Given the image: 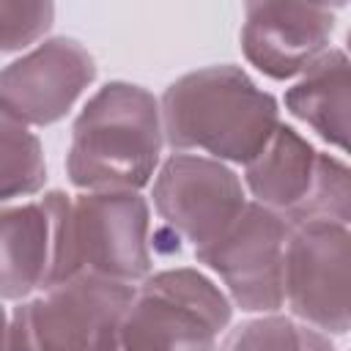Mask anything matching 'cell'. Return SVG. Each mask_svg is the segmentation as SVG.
I'll return each mask as SVG.
<instances>
[{
  "mask_svg": "<svg viewBox=\"0 0 351 351\" xmlns=\"http://www.w3.org/2000/svg\"><path fill=\"white\" fill-rule=\"evenodd\" d=\"M285 104L326 143L346 151L351 112V71L346 52L326 49L285 93Z\"/></svg>",
  "mask_w": 351,
  "mask_h": 351,
  "instance_id": "4fadbf2b",
  "label": "cell"
},
{
  "mask_svg": "<svg viewBox=\"0 0 351 351\" xmlns=\"http://www.w3.org/2000/svg\"><path fill=\"white\" fill-rule=\"evenodd\" d=\"M162 148L156 99L129 82L104 85L80 112L69 148V178L88 192H137Z\"/></svg>",
  "mask_w": 351,
  "mask_h": 351,
  "instance_id": "3957f363",
  "label": "cell"
},
{
  "mask_svg": "<svg viewBox=\"0 0 351 351\" xmlns=\"http://www.w3.org/2000/svg\"><path fill=\"white\" fill-rule=\"evenodd\" d=\"M154 206L173 228L176 239H186L195 250L211 244L241 214L244 195L239 178L219 162L176 154L154 184Z\"/></svg>",
  "mask_w": 351,
  "mask_h": 351,
  "instance_id": "9c48e42d",
  "label": "cell"
},
{
  "mask_svg": "<svg viewBox=\"0 0 351 351\" xmlns=\"http://www.w3.org/2000/svg\"><path fill=\"white\" fill-rule=\"evenodd\" d=\"M44 178L47 165L38 137L0 107V200L33 195L44 186Z\"/></svg>",
  "mask_w": 351,
  "mask_h": 351,
  "instance_id": "5bb4252c",
  "label": "cell"
},
{
  "mask_svg": "<svg viewBox=\"0 0 351 351\" xmlns=\"http://www.w3.org/2000/svg\"><path fill=\"white\" fill-rule=\"evenodd\" d=\"M41 203L52 225L44 288L74 277L129 285L148 274V206L137 192H52Z\"/></svg>",
  "mask_w": 351,
  "mask_h": 351,
  "instance_id": "6da1fadb",
  "label": "cell"
},
{
  "mask_svg": "<svg viewBox=\"0 0 351 351\" xmlns=\"http://www.w3.org/2000/svg\"><path fill=\"white\" fill-rule=\"evenodd\" d=\"M291 225L261 203H244L241 214L211 244L195 250L228 285L233 302L250 313H271L282 304V263Z\"/></svg>",
  "mask_w": 351,
  "mask_h": 351,
  "instance_id": "ba28073f",
  "label": "cell"
},
{
  "mask_svg": "<svg viewBox=\"0 0 351 351\" xmlns=\"http://www.w3.org/2000/svg\"><path fill=\"white\" fill-rule=\"evenodd\" d=\"M219 351H335V346L307 324H296L282 315H266L236 326Z\"/></svg>",
  "mask_w": 351,
  "mask_h": 351,
  "instance_id": "9a60e30c",
  "label": "cell"
},
{
  "mask_svg": "<svg viewBox=\"0 0 351 351\" xmlns=\"http://www.w3.org/2000/svg\"><path fill=\"white\" fill-rule=\"evenodd\" d=\"M247 186L288 225L313 219L348 225V167L318 154L291 126H277L263 151L247 162Z\"/></svg>",
  "mask_w": 351,
  "mask_h": 351,
  "instance_id": "8992f818",
  "label": "cell"
},
{
  "mask_svg": "<svg viewBox=\"0 0 351 351\" xmlns=\"http://www.w3.org/2000/svg\"><path fill=\"white\" fill-rule=\"evenodd\" d=\"M52 252V225L47 206L27 203L0 208V296L22 299L44 288Z\"/></svg>",
  "mask_w": 351,
  "mask_h": 351,
  "instance_id": "7c38bea8",
  "label": "cell"
},
{
  "mask_svg": "<svg viewBox=\"0 0 351 351\" xmlns=\"http://www.w3.org/2000/svg\"><path fill=\"white\" fill-rule=\"evenodd\" d=\"M0 351H8V321L3 307H0Z\"/></svg>",
  "mask_w": 351,
  "mask_h": 351,
  "instance_id": "e0dca14e",
  "label": "cell"
},
{
  "mask_svg": "<svg viewBox=\"0 0 351 351\" xmlns=\"http://www.w3.org/2000/svg\"><path fill=\"white\" fill-rule=\"evenodd\" d=\"M351 236L340 222L291 225L282 263V299L313 329L346 335L351 315Z\"/></svg>",
  "mask_w": 351,
  "mask_h": 351,
  "instance_id": "52a82bcc",
  "label": "cell"
},
{
  "mask_svg": "<svg viewBox=\"0 0 351 351\" xmlns=\"http://www.w3.org/2000/svg\"><path fill=\"white\" fill-rule=\"evenodd\" d=\"M132 285L74 277L19 304L8 326V351H115L118 321Z\"/></svg>",
  "mask_w": 351,
  "mask_h": 351,
  "instance_id": "5b68a950",
  "label": "cell"
},
{
  "mask_svg": "<svg viewBox=\"0 0 351 351\" xmlns=\"http://www.w3.org/2000/svg\"><path fill=\"white\" fill-rule=\"evenodd\" d=\"M332 30L335 14L324 3H250L241 47L263 74L288 80L326 52Z\"/></svg>",
  "mask_w": 351,
  "mask_h": 351,
  "instance_id": "8fae6325",
  "label": "cell"
},
{
  "mask_svg": "<svg viewBox=\"0 0 351 351\" xmlns=\"http://www.w3.org/2000/svg\"><path fill=\"white\" fill-rule=\"evenodd\" d=\"M162 134L178 148L219 159H255L277 123V101L236 66H208L176 80L162 96Z\"/></svg>",
  "mask_w": 351,
  "mask_h": 351,
  "instance_id": "7a4b0ae2",
  "label": "cell"
},
{
  "mask_svg": "<svg viewBox=\"0 0 351 351\" xmlns=\"http://www.w3.org/2000/svg\"><path fill=\"white\" fill-rule=\"evenodd\" d=\"M230 321L225 293L195 269L148 277L118 321L115 351H214Z\"/></svg>",
  "mask_w": 351,
  "mask_h": 351,
  "instance_id": "277c9868",
  "label": "cell"
},
{
  "mask_svg": "<svg viewBox=\"0 0 351 351\" xmlns=\"http://www.w3.org/2000/svg\"><path fill=\"white\" fill-rule=\"evenodd\" d=\"M52 3H0V52L33 44L52 25Z\"/></svg>",
  "mask_w": 351,
  "mask_h": 351,
  "instance_id": "2e32d148",
  "label": "cell"
},
{
  "mask_svg": "<svg viewBox=\"0 0 351 351\" xmlns=\"http://www.w3.org/2000/svg\"><path fill=\"white\" fill-rule=\"evenodd\" d=\"M93 77L96 63L80 41L52 38L0 71V107L22 123H55Z\"/></svg>",
  "mask_w": 351,
  "mask_h": 351,
  "instance_id": "30bf717a",
  "label": "cell"
}]
</instances>
